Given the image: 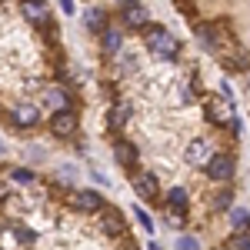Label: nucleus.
I'll use <instances>...</instances> for the list:
<instances>
[{"mask_svg": "<svg viewBox=\"0 0 250 250\" xmlns=\"http://www.w3.org/2000/svg\"><path fill=\"white\" fill-rule=\"evenodd\" d=\"M167 204H170L177 213H184V207H187V190H184V187H173V190L167 193Z\"/></svg>", "mask_w": 250, "mask_h": 250, "instance_id": "nucleus-15", "label": "nucleus"}, {"mask_svg": "<svg viewBox=\"0 0 250 250\" xmlns=\"http://www.w3.org/2000/svg\"><path fill=\"white\" fill-rule=\"evenodd\" d=\"M50 130H54L57 137L77 134V114H74V110H67V114H54V120H50Z\"/></svg>", "mask_w": 250, "mask_h": 250, "instance_id": "nucleus-7", "label": "nucleus"}, {"mask_svg": "<svg viewBox=\"0 0 250 250\" xmlns=\"http://www.w3.org/2000/svg\"><path fill=\"white\" fill-rule=\"evenodd\" d=\"M144 40H147V50L160 60H173L180 54V40L173 37L167 27H157V23H147V30H144Z\"/></svg>", "mask_w": 250, "mask_h": 250, "instance_id": "nucleus-1", "label": "nucleus"}, {"mask_svg": "<svg viewBox=\"0 0 250 250\" xmlns=\"http://www.w3.org/2000/svg\"><path fill=\"white\" fill-rule=\"evenodd\" d=\"M127 120H130V107L127 104H120L117 110H110V127H124Z\"/></svg>", "mask_w": 250, "mask_h": 250, "instance_id": "nucleus-17", "label": "nucleus"}, {"mask_svg": "<svg viewBox=\"0 0 250 250\" xmlns=\"http://www.w3.org/2000/svg\"><path fill=\"white\" fill-rule=\"evenodd\" d=\"M43 104H47V110H54V114H67V110L74 107V97H70V90H67V87L54 83V87H47Z\"/></svg>", "mask_w": 250, "mask_h": 250, "instance_id": "nucleus-3", "label": "nucleus"}, {"mask_svg": "<svg viewBox=\"0 0 250 250\" xmlns=\"http://www.w3.org/2000/svg\"><path fill=\"white\" fill-rule=\"evenodd\" d=\"M7 200V184H0V204Z\"/></svg>", "mask_w": 250, "mask_h": 250, "instance_id": "nucleus-25", "label": "nucleus"}, {"mask_svg": "<svg viewBox=\"0 0 250 250\" xmlns=\"http://www.w3.org/2000/svg\"><path fill=\"white\" fill-rule=\"evenodd\" d=\"M230 244H233V250H250V233H237Z\"/></svg>", "mask_w": 250, "mask_h": 250, "instance_id": "nucleus-23", "label": "nucleus"}, {"mask_svg": "<svg viewBox=\"0 0 250 250\" xmlns=\"http://www.w3.org/2000/svg\"><path fill=\"white\" fill-rule=\"evenodd\" d=\"M10 180H17V184H34V170L17 167V170H10Z\"/></svg>", "mask_w": 250, "mask_h": 250, "instance_id": "nucleus-20", "label": "nucleus"}, {"mask_svg": "<svg viewBox=\"0 0 250 250\" xmlns=\"http://www.w3.org/2000/svg\"><path fill=\"white\" fill-rule=\"evenodd\" d=\"M0 250H3V247H0Z\"/></svg>", "mask_w": 250, "mask_h": 250, "instance_id": "nucleus-27", "label": "nucleus"}, {"mask_svg": "<svg viewBox=\"0 0 250 250\" xmlns=\"http://www.w3.org/2000/svg\"><path fill=\"white\" fill-rule=\"evenodd\" d=\"M114 157L120 167H134L137 164V147L134 144H127V140H117L114 144Z\"/></svg>", "mask_w": 250, "mask_h": 250, "instance_id": "nucleus-12", "label": "nucleus"}, {"mask_svg": "<svg viewBox=\"0 0 250 250\" xmlns=\"http://www.w3.org/2000/svg\"><path fill=\"white\" fill-rule=\"evenodd\" d=\"M230 200H233L230 190H217V197H213V207H217V210H227V207H230Z\"/></svg>", "mask_w": 250, "mask_h": 250, "instance_id": "nucleus-18", "label": "nucleus"}, {"mask_svg": "<svg viewBox=\"0 0 250 250\" xmlns=\"http://www.w3.org/2000/svg\"><path fill=\"white\" fill-rule=\"evenodd\" d=\"M120 17H124V23H127V27H147L150 14H147V7H144V3H134V0H127V3L120 7Z\"/></svg>", "mask_w": 250, "mask_h": 250, "instance_id": "nucleus-4", "label": "nucleus"}, {"mask_svg": "<svg viewBox=\"0 0 250 250\" xmlns=\"http://www.w3.org/2000/svg\"><path fill=\"white\" fill-rule=\"evenodd\" d=\"M134 190L144 197V200H150V197H157V190H160V184H157L154 173H137L134 177Z\"/></svg>", "mask_w": 250, "mask_h": 250, "instance_id": "nucleus-10", "label": "nucleus"}, {"mask_svg": "<svg viewBox=\"0 0 250 250\" xmlns=\"http://www.w3.org/2000/svg\"><path fill=\"white\" fill-rule=\"evenodd\" d=\"M83 23H87V30H104V23H107V14H104L100 7H90V10L83 14Z\"/></svg>", "mask_w": 250, "mask_h": 250, "instance_id": "nucleus-14", "label": "nucleus"}, {"mask_svg": "<svg viewBox=\"0 0 250 250\" xmlns=\"http://www.w3.org/2000/svg\"><path fill=\"white\" fill-rule=\"evenodd\" d=\"M177 250H200V240L197 237H180L177 240Z\"/></svg>", "mask_w": 250, "mask_h": 250, "instance_id": "nucleus-22", "label": "nucleus"}, {"mask_svg": "<svg viewBox=\"0 0 250 250\" xmlns=\"http://www.w3.org/2000/svg\"><path fill=\"white\" fill-rule=\"evenodd\" d=\"M134 217L140 220V227H144V230H154V220H150V213H147V210H140V204L134 207Z\"/></svg>", "mask_w": 250, "mask_h": 250, "instance_id": "nucleus-21", "label": "nucleus"}, {"mask_svg": "<svg viewBox=\"0 0 250 250\" xmlns=\"http://www.w3.org/2000/svg\"><path fill=\"white\" fill-rule=\"evenodd\" d=\"M70 204L77 210H104V197L97 190H74L70 193Z\"/></svg>", "mask_w": 250, "mask_h": 250, "instance_id": "nucleus-5", "label": "nucleus"}, {"mask_svg": "<svg viewBox=\"0 0 250 250\" xmlns=\"http://www.w3.org/2000/svg\"><path fill=\"white\" fill-rule=\"evenodd\" d=\"M100 34H104V37H100V50H104L107 57H114L117 50H120V43H124V37H120V30H114V27H104Z\"/></svg>", "mask_w": 250, "mask_h": 250, "instance_id": "nucleus-11", "label": "nucleus"}, {"mask_svg": "<svg viewBox=\"0 0 250 250\" xmlns=\"http://www.w3.org/2000/svg\"><path fill=\"white\" fill-rule=\"evenodd\" d=\"M170 227H184V213H177V210L170 213Z\"/></svg>", "mask_w": 250, "mask_h": 250, "instance_id": "nucleus-24", "label": "nucleus"}, {"mask_svg": "<svg viewBox=\"0 0 250 250\" xmlns=\"http://www.w3.org/2000/svg\"><path fill=\"white\" fill-rule=\"evenodd\" d=\"M23 14L30 20H37V23H47V7L43 3H23Z\"/></svg>", "mask_w": 250, "mask_h": 250, "instance_id": "nucleus-16", "label": "nucleus"}, {"mask_svg": "<svg viewBox=\"0 0 250 250\" xmlns=\"http://www.w3.org/2000/svg\"><path fill=\"white\" fill-rule=\"evenodd\" d=\"M14 124L17 127H37V120H40V110L34 107V104H20V107H14Z\"/></svg>", "mask_w": 250, "mask_h": 250, "instance_id": "nucleus-9", "label": "nucleus"}, {"mask_svg": "<svg viewBox=\"0 0 250 250\" xmlns=\"http://www.w3.org/2000/svg\"><path fill=\"white\" fill-rule=\"evenodd\" d=\"M230 227H233L237 233L250 230V210H244V207H233V210H230Z\"/></svg>", "mask_w": 250, "mask_h": 250, "instance_id": "nucleus-13", "label": "nucleus"}, {"mask_svg": "<svg viewBox=\"0 0 250 250\" xmlns=\"http://www.w3.org/2000/svg\"><path fill=\"white\" fill-rule=\"evenodd\" d=\"M14 237H17L20 244H34L37 240V233L30 230V227H14Z\"/></svg>", "mask_w": 250, "mask_h": 250, "instance_id": "nucleus-19", "label": "nucleus"}, {"mask_svg": "<svg viewBox=\"0 0 250 250\" xmlns=\"http://www.w3.org/2000/svg\"><path fill=\"white\" fill-rule=\"evenodd\" d=\"M0 154H3V144H0Z\"/></svg>", "mask_w": 250, "mask_h": 250, "instance_id": "nucleus-26", "label": "nucleus"}, {"mask_svg": "<svg viewBox=\"0 0 250 250\" xmlns=\"http://www.w3.org/2000/svg\"><path fill=\"white\" fill-rule=\"evenodd\" d=\"M207 177L210 180H217V184H227L233 177V157L230 154H210V160H207Z\"/></svg>", "mask_w": 250, "mask_h": 250, "instance_id": "nucleus-2", "label": "nucleus"}, {"mask_svg": "<svg viewBox=\"0 0 250 250\" xmlns=\"http://www.w3.org/2000/svg\"><path fill=\"white\" fill-rule=\"evenodd\" d=\"M207 160H210V144L204 140V137H197L187 144V164L193 167H207Z\"/></svg>", "mask_w": 250, "mask_h": 250, "instance_id": "nucleus-6", "label": "nucleus"}, {"mask_svg": "<svg viewBox=\"0 0 250 250\" xmlns=\"http://www.w3.org/2000/svg\"><path fill=\"white\" fill-rule=\"evenodd\" d=\"M100 213H104V230H107V233H117V237H127V233H124V230H127L124 213L117 210V207H104Z\"/></svg>", "mask_w": 250, "mask_h": 250, "instance_id": "nucleus-8", "label": "nucleus"}]
</instances>
